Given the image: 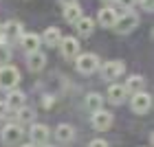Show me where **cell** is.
Segmentation results:
<instances>
[{"label":"cell","instance_id":"1","mask_svg":"<svg viewBox=\"0 0 154 147\" xmlns=\"http://www.w3.org/2000/svg\"><path fill=\"white\" fill-rule=\"evenodd\" d=\"M20 81V70L16 66H0V88L5 90H13Z\"/></svg>","mask_w":154,"mask_h":147},{"label":"cell","instance_id":"2","mask_svg":"<svg viewBox=\"0 0 154 147\" xmlns=\"http://www.w3.org/2000/svg\"><path fill=\"white\" fill-rule=\"evenodd\" d=\"M97 64H99V59H97V55L93 53H79L75 57V68L79 70L82 75H90L97 70Z\"/></svg>","mask_w":154,"mask_h":147},{"label":"cell","instance_id":"3","mask_svg":"<svg viewBox=\"0 0 154 147\" xmlns=\"http://www.w3.org/2000/svg\"><path fill=\"white\" fill-rule=\"evenodd\" d=\"M137 24H139V16L128 11V13H123V16H117V22H115L112 29L117 33H130L132 29H137Z\"/></svg>","mask_w":154,"mask_h":147},{"label":"cell","instance_id":"4","mask_svg":"<svg viewBox=\"0 0 154 147\" xmlns=\"http://www.w3.org/2000/svg\"><path fill=\"white\" fill-rule=\"evenodd\" d=\"M130 108H132V112H137V114H145V112L152 110V97H150L148 92H137V94H132Z\"/></svg>","mask_w":154,"mask_h":147},{"label":"cell","instance_id":"5","mask_svg":"<svg viewBox=\"0 0 154 147\" xmlns=\"http://www.w3.org/2000/svg\"><path fill=\"white\" fill-rule=\"evenodd\" d=\"M22 136H24V130H22V125H18V123H11L2 130V143L5 145H18L22 141Z\"/></svg>","mask_w":154,"mask_h":147},{"label":"cell","instance_id":"6","mask_svg":"<svg viewBox=\"0 0 154 147\" xmlns=\"http://www.w3.org/2000/svg\"><path fill=\"white\" fill-rule=\"evenodd\" d=\"M123 62H119V59H115V62H106V64L101 66V77L106 81H115L117 77H121L123 75Z\"/></svg>","mask_w":154,"mask_h":147},{"label":"cell","instance_id":"7","mask_svg":"<svg viewBox=\"0 0 154 147\" xmlns=\"http://www.w3.org/2000/svg\"><path fill=\"white\" fill-rule=\"evenodd\" d=\"M60 48H62V55H64L66 59H75L77 55H79V40L77 38H62Z\"/></svg>","mask_w":154,"mask_h":147},{"label":"cell","instance_id":"8","mask_svg":"<svg viewBox=\"0 0 154 147\" xmlns=\"http://www.w3.org/2000/svg\"><path fill=\"white\" fill-rule=\"evenodd\" d=\"M112 112H108V110H97V112H93V128L95 130H99V132H103V130H108L110 125H112Z\"/></svg>","mask_w":154,"mask_h":147},{"label":"cell","instance_id":"9","mask_svg":"<svg viewBox=\"0 0 154 147\" xmlns=\"http://www.w3.org/2000/svg\"><path fill=\"white\" fill-rule=\"evenodd\" d=\"M48 134H51V132H48V128L44 123H33L31 130H29V136H31L33 145H46Z\"/></svg>","mask_w":154,"mask_h":147},{"label":"cell","instance_id":"10","mask_svg":"<svg viewBox=\"0 0 154 147\" xmlns=\"http://www.w3.org/2000/svg\"><path fill=\"white\" fill-rule=\"evenodd\" d=\"M26 103V94L22 92V90H9V97H7V101H5V106L7 110H20Z\"/></svg>","mask_w":154,"mask_h":147},{"label":"cell","instance_id":"11","mask_svg":"<svg viewBox=\"0 0 154 147\" xmlns=\"http://www.w3.org/2000/svg\"><path fill=\"white\" fill-rule=\"evenodd\" d=\"M20 44H22V48L31 55V53H35L38 48H40L42 40H40L38 33H22V35H20Z\"/></svg>","mask_w":154,"mask_h":147},{"label":"cell","instance_id":"12","mask_svg":"<svg viewBox=\"0 0 154 147\" xmlns=\"http://www.w3.org/2000/svg\"><path fill=\"white\" fill-rule=\"evenodd\" d=\"M0 33H5L7 40H16V38L22 35V22L9 20V22H5V26H0Z\"/></svg>","mask_w":154,"mask_h":147},{"label":"cell","instance_id":"13","mask_svg":"<svg viewBox=\"0 0 154 147\" xmlns=\"http://www.w3.org/2000/svg\"><path fill=\"white\" fill-rule=\"evenodd\" d=\"M55 138H57L60 143H71L75 138V128L68 123H60L57 128H55Z\"/></svg>","mask_w":154,"mask_h":147},{"label":"cell","instance_id":"14","mask_svg":"<svg viewBox=\"0 0 154 147\" xmlns=\"http://www.w3.org/2000/svg\"><path fill=\"white\" fill-rule=\"evenodd\" d=\"M125 88L121 86V83H110V88H108V101L110 103H115V106H119V103H123L125 99Z\"/></svg>","mask_w":154,"mask_h":147},{"label":"cell","instance_id":"15","mask_svg":"<svg viewBox=\"0 0 154 147\" xmlns=\"http://www.w3.org/2000/svg\"><path fill=\"white\" fill-rule=\"evenodd\" d=\"M97 20H99V24L103 29H112L115 22H117V13H115V9H110V7H103L99 11V18Z\"/></svg>","mask_w":154,"mask_h":147},{"label":"cell","instance_id":"16","mask_svg":"<svg viewBox=\"0 0 154 147\" xmlns=\"http://www.w3.org/2000/svg\"><path fill=\"white\" fill-rule=\"evenodd\" d=\"M143 86H145V81H143V77H141V75H130V77H128V81L123 83L125 92H132V94L143 92Z\"/></svg>","mask_w":154,"mask_h":147},{"label":"cell","instance_id":"17","mask_svg":"<svg viewBox=\"0 0 154 147\" xmlns=\"http://www.w3.org/2000/svg\"><path fill=\"white\" fill-rule=\"evenodd\" d=\"M77 33H79V38H90L93 35V31H95V22H93V18H79L77 20Z\"/></svg>","mask_w":154,"mask_h":147},{"label":"cell","instance_id":"18","mask_svg":"<svg viewBox=\"0 0 154 147\" xmlns=\"http://www.w3.org/2000/svg\"><path fill=\"white\" fill-rule=\"evenodd\" d=\"M44 64H46V57H44V53H40V51L31 53L29 59H26V66H29V70H33V73H40L42 68H44Z\"/></svg>","mask_w":154,"mask_h":147},{"label":"cell","instance_id":"19","mask_svg":"<svg viewBox=\"0 0 154 147\" xmlns=\"http://www.w3.org/2000/svg\"><path fill=\"white\" fill-rule=\"evenodd\" d=\"M40 40H44L46 46H60V40H62V33L57 26H48V29L44 31V35H42Z\"/></svg>","mask_w":154,"mask_h":147},{"label":"cell","instance_id":"20","mask_svg":"<svg viewBox=\"0 0 154 147\" xmlns=\"http://www.w3.org/2000/svg\"><path fill=\"white\" fill-rule=\"evenodd\" d=\"M101 106H103V97H101L99 92H90V94L86 97V108H88L90 112H97V110H103Z\"/></svg>","mask_w":154,"mask_h":147},{"label":"cell","instance_id":"21","mask_svg":"<svg viewBox=\"0 0 154 147\" xmlns=\"http://www.w3.org/2000/svg\"><path fill=\"white\" fill-rule=\"evenodd\" d=\"M82 18V9H79V4H73V7H64V20L66 22H77V20Z\"/></svg>","mask_w":154,"mask_h":147},{"label":"cell","instance_id":"22","mask_svg":"<svg viewBox=\"0 0 154 147\" xmlns=\"http://www.w3.org/2000/svg\"><path fill=\"white\" fill-rule=\"evenodd\" d=\"M33 116H35L33 108H26V106H22V108L18 110V121H20V123H31V121H33Z\"/></svg>","mask_w":154,"mask_h":147},{"label":"cell","instance_id":"23","mask_svg":"<svg viewBox=\"0 0 154 147\" xmlns=\"http://www.w3.org/2000/svg\"><path fill=\"white\" fill-rule=\"evenodd\" d=\"M9 62H11V48H9V44L0 42V66H7Z\"/></svg>","mask_w":154,"mask_h":147},{"label":"cell","instance_id":"24","mask_svg":"<svg viewBox=\"0 0 154 147\" xmlns=\"http://www.w3.org/2000/svg\"><path fill=\"white\" fill-rule=\"evenodd\" d=\"M115 2H117L119 7H123V9H132V4H134L137 0H115Z\"/></svg>","mask_w":154,"mask_h":147},{"label":"cell","instance_id":"25","mask_svg":"<svg viewBox=\"0 0 154 147\" xmlns=\"http://www.w3.org/2000/svg\"><path fill=\"white\" fill-rule=\"evenodd\" d=\"M88 147H110L106 141H103V138H95V141H90V145Z\"/></svg>","mask_w":154,"mask_h":147},{"label":"cell","instance_id":"26","mask_svg":"<svg viewBox=\"0 0 154 147\" xmlns=\"http://www.w3.org/2000/svg\"><path fill=\"white\" fill-rule=\"evenodd\" d=\"M141 7H143V11H152L154 9V0H141Z\"/></svg>","mask_w":154,"mask_h":147},{"label":"cell","instance_id":"27","mask_svg":"<svg viewBox=\"0 0 154 147\" xmlns=\"http://www.w3.org/2000/svg\"><path fill=\"white\" fill-rule=\"evenodd\" d=\"M57 2H60L62 7H73V4L79 2V0H57Z\"/></svg>","mask_w":154,"mask_h":147},{"label":"cell","instance_id":"28","mask_svg":"<svg viewBox=\"0 0 154 147\" xmlns=\"http://www.w3.org/2000/svg\"><path fill=\"white\" fill-rule=\"evenodd\" d=\"M7 114V106H5V101H0V118H2Z\"/></svg>","mask_w":154,"mask_h":147},{"label":"cell","instance_id":"29","mask_svg":"<svg viewBox=\"0 0 154 147\" xmlns=\"http://www.w3.org/2000/svg\"><path fill=\"white\" fill-rule=\"evenodd\" d=\"M20 147H35V145H33V143H29V145H20Z\"/></svg>","mask_w":154,"mask_h":147},{"label":"cell","instance_id":"30","mask_svg":"<svg viewBox=\"0 0 154 147\" xmlns=\"http://www.w3.org/2000/svg\"><path fill=\"white\" fill-rule=\"evenodd\" d=\"M103 2H115V0H103Z\"/></svg>","mask_w":154,"mask_h":147}]
</instances>
